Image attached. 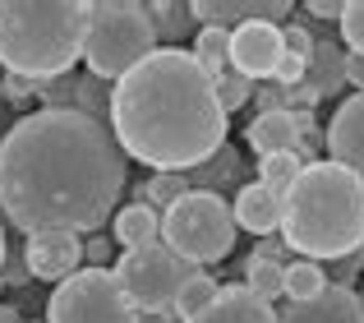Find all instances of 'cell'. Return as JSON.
Wrapping results in <instances>:
<instances>
[{
  "instance_id": "cell-1",
  "label": "cell",
  "mask_w": 364,
  "mask_h": 323,
  "mask_svg": "<svg viewBox=\"0 0 364 323\" xmlns=\"http://www.w3.org/2000/svg\"><path fill=\"white\" fill-rule=\"evenodd\" d=\"M116 134L97 116L42 107L0 139V208L23 235L97 231L124 189Z\"/></svg>"
},
{
  "instance_id": "cell-2",
  "label": "cell",
  "mask_w": 364,
  "mask_h": 323,
  "mask_svg": "<svg viewBox=\"0 0 364 323\" xmlns=\"http://www.w3.org/2000/svg\"><path fill=\"white\" fill-rule=\"evenodd\" d=\"M111 134L120 153L157 171H194L226 144V111L194 51L157 46L111 88Z\"/></svg>"
},
{
  "instance_id": "cell-3",
  "label": "cell",
  "mask_w": 364,
  "mask_h": 323,
  "mask_svg": "<svg viewBox=\"0 0 364 323\" xmlns=\"http://www.w3.org/2000/svg\"><path fill=\"white\" fill-rule=\"evenodd\" d=\"M282 240L314 263L364 250V185L337 162H309L282 194Z\"/></svg>"
},
{
  "instance_id": "cell-4",
  "label": "cell",
  "mask_w": 364,
  "mask_h": 323,
  "mask_svg": "<svg viewBox=\"0 0 364 323\" xmlns=\"http://www.w3.org/2000/svg\"><path fill=\"white\" fill-rule=\"evenodd\" d=\"M88 0H5L0 5V70L55 83L83 60Z\"/></svg>"
},
{
  "instance_id": "cell-5",
  "label": "cell",
  "mask_w": 364,
  "mask_h": 323,
  "mask_svg": "<svg viewBox=\"0 0 364 323\" xmlns=\"http://www.w3.org/2000/svg\"><path fill=\"white\" fill-rule=\"evenodd\" d=\"M157 51L152 14L139 0H88V37H83V65L92 79H124L134 65Z\"/></svg>"
},
{
  "instance_id": "cell-6",
  "label": "cell",
  "mask_w": 364,
  "mask_h": 323,
  "mask_svg": "<svg viewBox=\"0 0 364 323\" xmlns=\"http://www.w3.org/2000/svg\"><path fill=\"white\" fill-rule=\"evenodd\" d=\"M235 213L222 194H208V189H189L185 198L161 213V245L176 250L185 263L203 268V263H217L235 250Z\"/></svg>"
},
{
  "instance_id": "cell-7",
  "label": "cell",
  "mask_w": 364,
  "mask_h": 323,
  "mask_svg": "<svg viewBox=\"0 0 364 323\" xmlns=\"http://www.w3.org/2000/svg\"><path fill=\"white\" fill-rule=\"evenodd\" d=\"M46 323H139V309L129 305L111 268H79L74 277L55 282Z\"/></svg>"
},
{
  "instance_id": "cell-8",
  "label": "cell",
  "mask_w": 364,
  "mask_h": 323,
  "mask_svg": "<svg viewBox=\"0 0 364 323\" xmlns=\"http://www.w3.org/2000/svg\"><path fill=\"white\" fill-rule=\"evenodd\" d=\"M111 272H116L120 291L129 296V305L139 314H148V309H176L180 287L194 277V263H185L176 250H166L157 240L143 245V250H124Z\"/></svg>"
},
{
  "instance_id": "cell-9",
  "label": "cell",
  "mask_w": 364,
  "mask_h": 323,
  "mask_svg": "<svg viewBox=\"0 0 364 323\" xmlns=\"http://www.w3.org/2000/svg\"><path fill=\"white\" fill-rule=\"evenodd\" d=\"M282 23H240L231 28V70L254 79H272L277 65H282Z\"/></svg>"
},
{
  "instance_id": "cell-10",
  "label": "cell",
  "mask_w": 364,
  "mask_h": 323,
  "mask_svg": "<svg viewBox=\"0 0 364 323\" xmlns=\"http://www.w3.org/2000/svg\"><path fill=\"white\" fill-rule=\"evenodd\" d=\"M23 268L37 282H65L83 268V240L70 231H42L23 240Z\"/></svg>"
},
{
  "instance_id": "cell-11",
  "label": "cell",
  "mask_w": 364,
  "mask_h": 323,
  "mask_svg": "<svg viewBox=\"0 0 364 323\" xmlns=\"http://www.w3.org/2000/svg\"><path fill=\"white\" fill-rule=\"evenodd\" d=\"M323 144H328V162L346 166L364 185V92H350L332 111V125L323 129Z\"/></svg>"
},
{
  "instance_id": "cell-12",
  "label": "cell",
  "mask_w": 364,
  "mask_h": 323,
  "mask_svg": "<svg viewBox=\"0 0 364 323\" xmlns=\"http://www.w3.org/2000/svg\"><path fill=\"white\" fill-rule=\"evenodd\" d=\"M346 88V46H337L328 37V42H314V55H309V70H304V83L300 88H291V107L300 102L304 107H314V102L332 97V92ZM286 107V111H291Z\"/></svg>"
},
{
  "instance_id": "cell-13",
  "label": "cell",
  "mask_w": 364,
  "mask_h": 323,
  "mask_svg": "<svg viewBox=\"0 0 364 323\" xmlns=\"http://www.w3.org/2000/svg\"><path fill=\"white\" fill-rule=\"evenodd\" d=\"M194 23L198 28H240V23H277L291 14V0H194Z\"/></svg>"
},
{
  "instance_id": "cell-14",
  "label": "cell",
  "mask_w": 364,
  "mask_h": 323,
  "mask_svg": "<svg viewBox=\"0 0 364 323\" xmlns=\"http://www.w3.org/2000/svg\"><path fill=\"white\" fill-rule=\"evenodd\" d=\"M277 323H364V305H360V291H346V287L328 282L314 300L277 309Z\"/></svg>"
},
{
  "instance_id": "cell-15",
  "label": "cell",
  "mask_w": 364,
  "mask_h": 323,
  "mask_svg": "<svg viewBox=\"0 0 364 323\" xmlns=\"http://www.w3.org/2000/svg\"><path fill=\"white\" fill-rule=\"evenodd\" d=\"M231 213H235V226L249 231V235H258V240L282 231V194H272V189L258 185V180H249V185L235 189Z\"/></svg>"
},
{
  "instance_id": "cell-16",
  "label": "cell",
  "mask_w": 364,
  "mask_h": 323,
  "mask_svg": "<svg viewBox=\"0 0 364 323\" xmlns=\"http://www.w3.org/2000/svg\"><path fill=\"white\" fill-rule=\"evenodd\" d=\"M245 144L258 157H272V153H295L304 144V134H300V120L291 111H263V116H254L245 125Z\"/></svg>"
},
{
  "instance_id": "cell-17",
  "label": "cell",
  "mask_w": 364,
  "mask_h": 323,
  "mask_svg": "<svg viewBox=\"0 0 364 323\" xmlns=\"http://www.w3.org/2000/svg\"><path fill=\"white\" fill-rule=\"evenodd\" d=\"M185 323H277V309L245 287H222L203 314H194Z\"/></svg>"
},
{
  "instance_id": "cell-18",
  "label": "cell",
  "mask_w": 364,
  "mask_h": 323,
  "mask_svg": "<svg viewBox=\"0 0 364 323\" xmlns=\"http://www.w3.org/2000/svg\"><path fill=\"white\" fill-rule=\"evenodd\" d=\"M111 235H116L120 250H143V245L161 240V213L148 203H124L116 217H111Z\"/></svg>"
},
{
  "instance_id": "cell-19",
  "label": "cell",
  "mask_w": 364,
  "mask_h": 323,
  "mask_svg": "<svg viewBox=\"0 0 364 323\" xmlns=\"http://www.w3.org/2000/svg\"><path fill=\"white\" fill-rule=\"evenodd\" d=\"M282 42H286V51H282V65H277L272 83L291 92V88H300V83H304V70H309V55H314V37H309V28L286 23L282 28Z\"/></svg>"
},
{
  "instance_id": "cell-20",
  "label": "cell",
  "mask_w": 364,
  "mask_h": 323,
  "mask_svg": "<svg viewBox=\"0 0 364 323\" xmlns=\"http://www.w3.org/2000/svg\"><path fill=\"white\" fill-rule=\"evenodd\" d=\"M240 176H245V162H240V153H235L231 144H222L208 162H198L194 171H185L189 189H208V194H222V189L235 185Z\"/></svg>"
},
{
  "instance_id": "cell-21",
  "label": "cell",
  "mask_w": 364,
  "mask_h": 323,
  "mask_svg": "<svg viewBox=\"0 0 364 323\" xmlns=\"http://www.w3.org/2000/svg\"><path fill=\"white\" fill-rule=\"evenodd\" d=\"M194 60L203 65V74L217 83L226 74V65H231V33H226V28H198V37H194Z\"/></svg>"
},
{
  "instance_id": "cell-22",
  "label": "cell",
  "mask_w": 364,
  "mask_h": 323,
  "mask_svg": "<svg viewBox=\"0 0 364 323\" xmlns=\"http://www.w3.org/2000/svg\"><path fill=\"white\" fill-rule=\"evenodd\" d=\"M323 287H328V272H323L314 259H295V263H286V282H282V296H286V305H300V300H314Z\"/></svg>"
},
{
  "instance_id": "cell-23",
  "label": "cell",
  "mask_w": 364,
  "mask_h": 323,
  "mask_svg": "<svg viewBox=\"0 0 364 323\" xmlns=\"http://www.w3.org/2000/svg\"><path fill=\"white\" fill-rule=\"evenodd\" d=\"M217 291H222V282L213 277V272H203V268H194V277L180 287V296H176V319L185 323V319H194V314H203L208 305L217 300Z\"/></svg>"
},
{
  "instance_id": "cell-24",
  "label": "cell",
  "mask_w": 364,
  "mask_h": 323,
  "mask_svg": "<svg viewBox=\"0 0 364 323\" xmlns=\"http://www.w3.org/2000/svg\"><path fill=\"white\" fill-rule=\"evenodd\" d=\"M148 14H152V33H157V42H161V37H166V42H180V37L194 28V9H189L185 0H152Z\"/></svg>"
},
{
  "instance_id": "cell-25",
  "label": "cell",
  "mask_w": 364,
  "mask_h": 323,
  "mask_svg": "<svg viewBox=\"0 0 364 323\" xmlns=\"http://www.w3.org/2000/svg\"><path fill=\"white\" fill-rule=\"evenodd\" d=\"M309 166L300 153H272V157H258V185H267L272 194H286L295 185V176Z\"/></svg>"
},
{
  "instance_id": "cell-26",
  "label": "cell",
  "mask_w": 364,
  "mask_h": 323,
  "mask_svg": "<svg viewBox=\"0 0 364 323\" xmlns=\"http://www.w3.org/2000/svg\"><path fill=\"white\" fill-rule=\"evenodd\" d=\"M282 282H286V268L282 263H267V259H245V291H254L258 300H282Z\"/></svg>"
},
{
  "instance_id": "cell-27",
  "label": "cell",
  "mask_w": 364,
  "mask_h": 323,
  "mask_svg": "<svg viewBox=\"0 0 364 323\" xmlns=\"http://www.w3.org/2000/svg\"><path fill=\"white\" fill-rule=\"evenodd\" d=\"M213 88H217V102H222V111H226V116H231V111H240L245 102L254 97V83H249L245 74H235V70H226L222 79L213 83Z\"/></svg>"
},
{
  "instance_id": "cell-28",
  "label": "cell",
  "mask_w": 364,
  "mask_h": 323,
  "mask_svg": "<svg viewBox=\"0 0 364 323\" xmlns=\"http://www.w3.org/2000/svg\"><path fill=\"white\" fill-rule=\"evenodd\" d=\"M341 42H346L350 55H364V0H350L341 5Z\"/></svg>"
},
{
  "instance_id": "cell-29",
  "label": "cell",
  "mask_w": 364,
  "mask_h": 323,
  "mask_svg": "<svg viewBox=\"0 0 364 323\" xmlns=\"http://www.w3.org/2000/svg\"><path fill=\"white\" fill-rule=\"evenodd\" d=\"M360 268H364V250L346 254V259H332L328 282H332V287H346V291H350V282H355V272H360Z\"/></svg>"
},
{
  "instance_id": "cell-30",
  "label": "cell",
  "mask_w": 364,
  "mask_h": 323,
  "mask_svg": "<svg viewBox=\"0 0 364 323\" xmlns=\"http://www.w3.org/2000/svg\"><path fill=\"white\" fill-rule=\"evenodd\" d=\"M46 83H33V79H18V74H5V79H0V92H5L9 102H28L33 97V92H42Z\"/></svg>"
},
{
  "instance_id": "cell-31",
  "label": "cell",
  "mask_w": 364,
  "mask_h": 323,
  "mask_svg": "<svg viewBox=\"0 0 364 323\" xmlns=\"http://www.w3.org/2000/svg\"><path fill=\"white\" fill-rule=\"evenodd\" d=\"M309 14H318V18H328V23H341V0H309Z\"/></svg>"
},
{
  "instance_id": "cell-32",
  "label": "cell",
  "mask_w": 364,
  "mask_h": 323,
  "mask_svg": "<svg viewBox=\"0 0 364 323\" xmlns=\"http://www.w3.org/2000/svg\"><path fill=\"white\" fill-rule=\"evenodd\" d=\"M254 259H267V263H282L286 268V240H263L254 250Z\"/></svg>"
},
{
  "instance_id": "cell-33",
  "label": "cell",
  "mask_w": 364,
  "mask_h": 323,
  "mask_svg": "<svg viewBox=\"0 0 364 323\" xmlns=\"http://www.w3.org/2000/svg\"><path fill=\"white\" fill-rule=\"evenodd\" d=\"M346 83H350L355 92H364V55H350V51H346Z\"/></svg>"
},
{
  "instance_id": "cell-34",
  "label": "cell",
  "mask_w": 364,
  "mask_h": 323,
  "mask_svg": "<svg viewBox=\"0 0 364 323\" xmlns=\"http://www.w3.org/2000/svg\"><path fill=\"white\" fill-rule=\"evenodd\" d=\"M139 323H180L176 309H148V314H139Z\"/></svg>"
},
{
  "instance_id": "cell-35",
  "label": "cell",
  "mask_w": 364,
  "mask_h": 323,
  "mask_svg": "<svg viewBox=\"0 0 364 323\" xmlns=\"http://www.w3.org/2000/svg\"><path fill=\"white\" fill-rule=\"evenodd\" d=\"M0 323H23V319H18L14 305H0Z\"/></svg>"
},
{
  "instance_id": "cell-36",
  "label": "cell",
  "mask_w": 364,
  "mask_h": 323,
  "mask_svg": "<svg viewBox=\"0 0 364 323\" xmlns=\"http://www.w3.org/2000/svg\"><path fill=\"white\" fill-rule=\"evenodd\" d=\"M5 254H9V245H5V231H0V268H5Z\"/></svg>"
},
{
  "instance_id": "cell-37",
  "label": "cell",
  "mask_w": 364,
  "mask_h": 323,
  "mask_svg": "<svg viewBox=\"0 0 364 323\" xmlns=\"http://www.w3.org/2000/svg\"><path fill=\"white\" fill-rule=\"evenodd\" d=\"M360 305H364V291H360Z\"/></svg>"
}]
</instances>
